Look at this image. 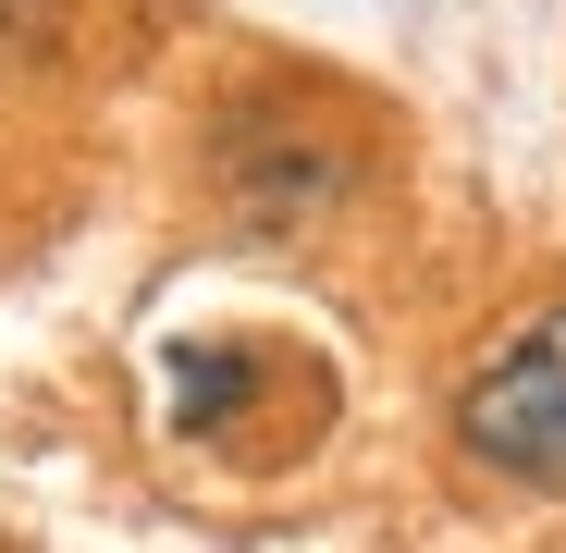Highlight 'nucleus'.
<instances>
[{
	"label": "nucleus",
	"mask_w": 566,
	"mask_h": 553,
	"mask_svg": "<svg viewBox=\"0 0 566 553\" xmlns=\"http://www.w3.org/2000/svg\"><path fill=\"white\" fill-rule=\"evenodd\" d=\"M455 443L481 468H505V480H566V308L517 320L455 382Z\"/></svg>",
	"instance_id": "1"
}]
</instances>
